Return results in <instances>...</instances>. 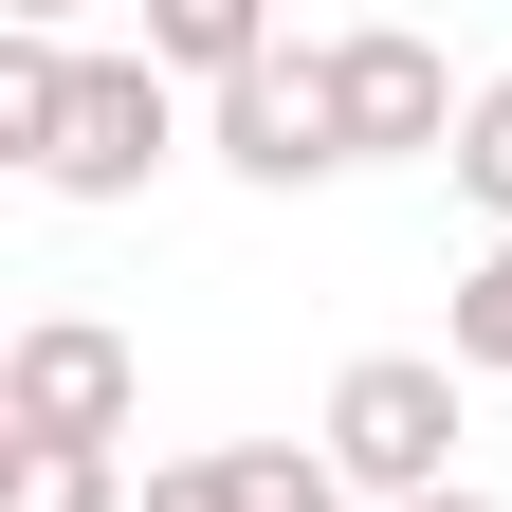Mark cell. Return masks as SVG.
Returning <instances> with one entry per match:
<instances>
[{"instance_id": "cell-1", "label": "cell", "mask_w": 512, "mask_h": 512, "mask_svg": "<svg viewBox=\"0 0 512 512\" xmlns=\"http://www.w3.org/2000/svg\"><path fill=\"white\" fill-rule=\"evenodd\" d=\"M311 439H330V476L366 512H439V494H458V439H476V384L439 348H366V366H330Z\"/></svg>"}, {"instance_id": "cell-2", "label": "cell", "mask_w": 512, "mask_h": 512, "mask_svg": "<svg viewBox=\"0 0 512 512\" xmlns=\"http://www.w3.org/2000/svg\"><path fill=\"white\" fill-rule=\"evenodd\" d=\"M147 421V348L110 311H19L0 330V458H110Z\"/></svg>"}, {"instance_id": "cell-3", "label": "cell", "mask_w": 512, "mask_h": 512, "mask_svg": "<svg viewBox=\"0 0 512 512\" xmlns=\"http://www.w3.org/2000/svg\"><path fill=\"white\" fill-rule=\"evenodd\" d=\"M311 55H330L348 165H439V147H458V110H476V74H439V37H403V19H348V37H311Z\"/></svg>"}, {"instance_id": "cell-4", "label": "cell", "mask_w": 512, "mask_h": 512, "mask_svg": "<svg viewBox=\"0 0 512 512\" xmlns=\"http://www.w3.org/2000/svg\"><path fill=\"white\" fill-rule=\"evenodd\" d=\"M183 147V92L147 74V37H128V55H74V110H55V202H147V165Z\"/></svg>"}, {"instance_id": "cell-5", "label": "cell", "mask_w": 512, "mask_h": 512, "mask_svg": "<svg viewBox=\"0 0 512 512\" xmlns=\"http://www.w3.org/2000/svg\"><path fill=\"white\" fill-rule=\"evenodd\" d=\"M202 147L256 183V202H293V183H348V128H330V55H275V74H238L202 110Z\"/></svg>"}, {"instance_id": "cell-6", "label": "cell", "mask_w": 512, "mask_h": 512, "mask_svg": "<svg viewBox=\"0 0 512 512\" xmlns=\"http://www.w3.org/2000/svg\"><path fill=\"white\" fill-rule=\"evenodd\" d=\"M275 55H293V37L256 19V0H147V74H183L202 110H220L238 74H275Z\"/></svg>"}, {"instance_id": "cell-7", "label": "cell", "mask_w": 512, "mask_h": 512, "mask_svg": "<svg viewBox=\"0 0 512 512\" xmlns=\"http://www.w3.org/2000/svg\"><path fill=\"white\" fill-rule=\"evenodd\" d=\"M55 110H74V37H55V19H19V37H0V165H55Z\"/></svg>"}, {"instance_id": "cell-8", "label": "cell", "mask_w": 512, "mask_h": 512, "mask_svg": "<svg viewBox=\"0 0 512 512\" xmlns=\"http://www.w3.org/2000/svg\"><path fill=\"white\" fill-rule=\"evenodd\" d=\"M220 512H366L330 476V439H220Z\"/></svg>"}, {"instance_id": "cell-9", "label": "cell", "mask_w": 512, "mask_h": 512, "mask_svg": "<svg viewBox=\"0 0 512 512\" xmlns=\"http://www.w3.org/2000/svg\"><path fill=\"white\" fill-rule=\"evenodd\" d=\"M439 366H458V384H512V238H476V275L439 293Z\"/></svg>"}, {"instance_id": "cell-10", "label": "cell", "mask_w": 512, "mask_h": 512, "mask_svg": "<svg viewBox=\"0 0 512 512\" xmlns=\"http://www.w3.org/2000/svg\"><path fill=\"white\" fill-rule=\"evenodd\" d=\"M439 183L476 202V238H512V74H476V110H458V147H439Z\"/></svg>"}, {"instance_id": "cell-11", "label": "cell", "mask_w": 512, "mask_h": 512, "mask_svg": "<svg viewBox=\"0 0 512 512\" xmlns=\"http://www.w3.org/2000/svg\"><path fill=\"white\" fill-rule=\"evenodd\" d=\"M0 512H147L128 458H0Z\"/></svg>"}, {"instance_id": "cell-12", "label": "cell", "mask_w": 512, "mask_h": 512, "mask_svg": "<svg viewBox=\"0 0 512 512\" xmlns=\"http://www.w3.org/2000/svg\"><path fill=\"white\" fill-rule=\"evenodd\" d=\"M147 512H220V458H165V476H147Z\"/></svg>"}, {"instance_id": "cell-13", "label": "cell", "mask_w": 512, "mask_h": 512, "mask_svg": "<svg viewBox=\"0 0 512 512\" xmlns=\"http://www.w3.org/2000/svg\"><path fill=\"white\" fill-rule=\"evenodd\" d=\"M439 512H494V494H476V476H458V494H439Z\"/></svg>"}]
</instances>
